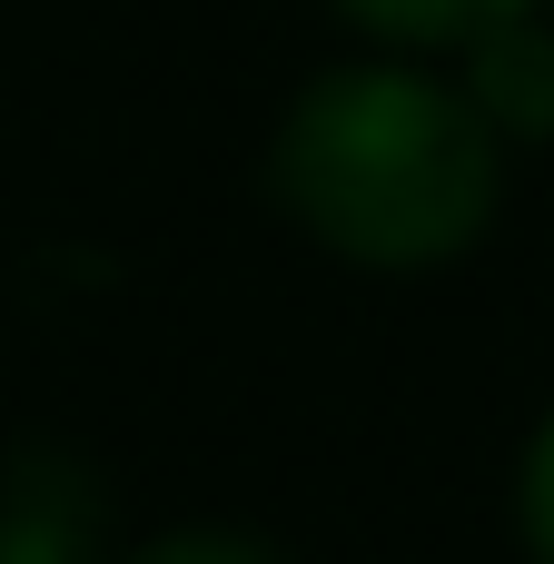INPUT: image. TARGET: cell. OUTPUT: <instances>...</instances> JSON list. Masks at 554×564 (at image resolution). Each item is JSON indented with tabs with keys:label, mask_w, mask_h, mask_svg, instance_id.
<instances>
[{
	"label": "cell",
	"mask_w": 554,
	"mask_h": 564,
	"mask_svg": "<svg viewBox=\"0 0 554 564\" xmlns=\"http://www.w3.org/2000/svg\"><path fill=\"white\" fill-rule=\"evenodd\" d=\"M496 188H506V139L466 99V79L406 59L317 69L268 139V198L347 268L466 258L496 218Z\"/></svg>",
	"instance_id": "obj_1"
},
{
	"label": "cell",
	"mask_w": 554,
	"mask_h": 564,
	"mask_svg": "<svg viewBox=\"0 0 554 564\" xmlns=\"http://www.w3.org/2000/svg\"><path fill=\"white\" fill-rule=\"evenodd\" d=\"M0 564H109V486L79 446H0Z\"/></svg>",
	"instance_id": "obj_2"
},
{
	"label": "cell",
	"mask_w": 554,
	"mask_h": 564,
	"mask_svg": "<svg viewBox=\"0 0 554 564\" xmlns=\"http://www.w3.org/2000/svg\"><path fill=\"white\" fill-rule=\"evenodd\" d=\"M456 59H466V99L486 109V129H496L506 149L554 139V30L535 10L506 20V30H486V40H466Z\"/></svg>",
	"instance_id": "obj_3"
},
{
	"label": "cell",
	"mask_w": 554,
	"mask_h": 564,
	"mask_svg": "<svg viewBox=\"0 0 554 564\" xmlns=\"http://www.w3.org/2000/svg\"><path fill=\"white\" fill-rule=\"evenodd\" d=\"M337 10L377 40H397V50H466V40L525 20L535 0H337Z\"/></svg>",
	"instance_id": "obj_4"
},
{
	"label": "cell",
	"mask_w": 554,
	"mask_h": 564,
	"mask_svg": "<svg viewBox=\"0 0 554 564\" xmlns=\"http://www.w3.org/2000/svg\"><path fill=\"white\" fill-rule=\"evenodd\" d=\"M119 564H287V555L248 525H178V535H159V545H139Z\"/></svg>",
	"instance_id": "obj_5"
},
{
	"label": "cell",
	"mask_w": 554,
	"mask_h": 564,
	"mask_svg": "<svg viewBox=\"0 0 554 564\" xmlns=\"http://www.w3.org/2000/svg\"><path fill=\"white\" fill-rule=\"evenodd\" d=\"M515 516H525V555L554 564V416L525 446V476H515Z\"/></svg>",
	"instance_id": "obj_6"
}]
</instances>
